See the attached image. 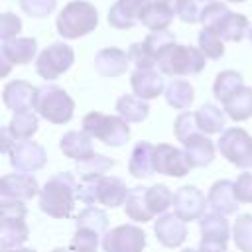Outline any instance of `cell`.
Masks as SVG:
<instances>
[{"mask_svg": "<svg viewBox=\"0 0 252 252\" xmlns=\"http://www.w3.org/2000/svg\"><path fill=\"white\" fill-rule=\"evenodd\" d=\"M79 199V183L71 171L55 173L39 191V209L53 219H69Z\"/></svg>", "mask_w": 252, "mask_h": 252, "instance_id": "6da1fadb", "label": "cell"}, {"mask_svg": "<svg viewBox=\"0 0 252 252\" xmlns=\"http://www.w3.org/2000/svg\"><path fill=\"white\" fill-rule=\"evenodd\" d=\"M98 26V12L87 0H73L69 2L57 16L55 28L63 39H79Z\"/></svg>", "mask_w": 252, "mask_h": 252, "instance_id": "7a4b0ae2", "label": "cell"}, {"mask_svg": "<svg viewBox=\"0 0 252 252\" xmlns=\"http://www.w3.org/2000/svg\"><path fill=\"white\" fill-rule=\"evenodd\" d=\"M130 195V189L126 183L118 177H98V179H89L79 183V201L87 205H104V207H120L126 203Z\"/></svg>", "mask_w": 252, "mask_h": 252, "instance_id": "3957f363", "label": "cell"}, {"mask_svg": "<svg viewBox=\"0 0 252 252\" xmlns=\"http://www.w3.org/2000/svg\"><path fill=\"white\" fill-rule=\"evenodd\" d=\"M83 132H87L91 138H96L102 144L112 148L124 146L130 138V126L122 116L102 114L96 110L83 116Z\"/></svg>", "mask_w": 252, "mask_h": 252, "instance_id": "277c9868", "label": "cell"}, {"mask_svg": "<svg viewBox=\"0 0 252 252\" xmlns=\"http://www.w3.org/2000/svg\"><path fill=\"white\" fill-rule=\"evenodd\" d=\"M0 211H2V224H0V246L2 250L20 248L30 234L26 224V205L18 199H2L0 197Z\"/></svg>", "mask_w": 252, "mask_h": 252, "instance_id": "5b68a950", "label": "cell"}, {"mask_svg": "<svg viewBox=\"0 0 252 252\" xmlns=\"http://www.w3.org/2000/svg\"><path fill=\"white\" fill-rule=\"evenodd\" d=\"M207 57L199 47L191 45H171L158 61V69L161 75L169 77H187V75H197L205 69Z\"/></svg>", "mask_w": 252, "mask_h": 252, "instance_id": "8992f818", "label": "cell"}, {"mask_svg": "<svg viewBox=\"0 0 252 252\" xmlns=\"http://www.w3.org/2000/svg\"><path fill=\"white\" fill-rule=\"evenodd\" d=\"M75 102L73 98L57 85L37 87L35 112L51 124H67L73 118Z\"/></svg>", "mask_w": 252, "mask_h": 252, "instance_id": "52a82bcc", "label": "cell"}, {"mask_svg": "<svg viewBox=\"0 0 252 252\" xmlns=\"http://www.w3.org/2000/svg\"><path fill=\"white\" fill-rule=\"evenodd\" d=\"M217 148L232 165L240 169H252V136L246 130L238 126L222 130Z\"/></svg>", "mask_w": 252, "mask_h": 252, "instance_id": "ba28073f", "label": "cell"}, {"mask_svg": "<svg viewBox=\"0 0 252 252\" xmlns=\"http://www.w3.org/2000/svg\"><path fill=\"white\" fill-rule=\"evenodd\" d=\"M75 61V51L69 43L57 41L47 45L35 59V71L45 81H55L59 75L67 73Z\"/></svg>", "mask_w": 252, "mask_h": 252, "instance_id": "9c48e42d", "label": "cell"}, {"mask_svg": "<svg viewBox=\"0 0 252 252\" xmlns=\"http://www.w3.org/2000/svg\"><path fill=\"white\" fill-rule=\"evenodd\" d=\"M201 228V242H199V252H228V236H230V226L228 220L219 215V213H205L199 220Z\"/></svg>", "mask_w": 252, "mask_h": 252, "instance_id": "30bf717a", "label": "cell"}, {"mask_svg": "<svg viewBox=\"0 0 252 252\" xmlns=\"http://www.w3.org/2000/svg\"><path fill=\"white\" fill-rule=\"evenodd\" d=\"M146 232L136 224H120L102 236L104 252H144Z\"/></svg>", "mask_w": 252, "mask_h": 252, "instance_id": "8fae6325", "label": "cell"}, {"mask_svg": "<svg viewBox=\"0 0 252 252\" xmlns=\"http://www.w3.org/2000/svg\"><path fill=\"white\" fill-rule=\"evenodd\" d=\"M154 167L158 173L169 177H183L193 169L185 150H179L171 144H158L154 150Z\"/></svg>", "mask_w": 252, "mask_h": 252, "instance_id": "7c38bea8", "label": "cell"}, {"mask_svg": "<svg viewBox=\"0 0 252 252\" xmlns=\"http://www.w3.org/2000/svg\"><path fill=\"white\" fill-rule=\"evenodd\" d=\"M47 161V154L41 144L33 140L16 142V146L10 152V163L20 173H33L39 171Z\"/></svg>", "mask_w": 252, "mask_h": 252, "instance_id": "4fadbf2b", "label": "cell"}, {"mask_svg": "<svg viewBox=\"0 0 252 252\" xmlns=\"http://www.w3.org/2000/svg\"><path fill=\"white\" fill-rule=\"evenodd\" d=\"M207 205L209 203H207L205 195L195 185H183L173 193V211L185 222L201 219L205 215Z\"/></svg>", "mask_w": 252, "mask_h": 252, "instance_id": "5bb4252c", "label": "cell"}, {"mask_svg": "<svg viewBox=\"0 0 252 252\" xmlns=\"http://www.w3.org/2000/svg\"><path fill=\"white\" fill-rule=\"evenodd\" d=\"M35 96H37V87L22 79L10 81L2 91V100L10 110H14V114L35 110Z\"/></svg>", "mask_w": 252, "mask_h": 252, "instance_id": "9a60e30c", "label": "cell"}, {"mask_svg": "<svg viewBox=\"0 0 252 252\" xmlns=\"http://www.w3.org/2000/svg\"><path fill=\"white\" fill-rule=\"evenodd\" d=\"M37 179L32 173H8L0 179V197L28 201L39 193Z\"/></svg>", "mask_w": 252, "mask_h": 252, "instance_id": "2e32d148", "label": "cell"}, {"mask_svg": "<svg viewBox=\"0 0 252 252\" xmlns=\"http://www.w3.org/2000/svg\"><path fill=\"white\" fill-rule=\"evenodd\" d=\"M154 232H156V238L159 240V244L165 248H177L187 238L185 220H181L175 213L173 215H161L154 222Z\"/></svg>", "mask_w": 252, "mask_h": 252, "instance_id": "e0dca14e", "label": "cell"}, {"mask_svg": "<svg viewBox=\"0 0 252 252\" xmlns=\"http://www.w3.org/2000/svg\"><path fill=\"white\" fill-rule=\"evenodd\" d=\"M130 85L134 94L142 100H152L159 96L161 93H165V87H167L163 83L161 73H158L156 69H136L130 77Z\"/></svg>", "mask_w": 252, "mask_h": 252, "instance_id": "ac0fdd59", "label": "cell"}, {"mask_svg": "<svg viewBox=\"0 0 252 252\" xmlns=\"http://www.w3.org/2000/svg\"><path fill=\"white\" fill-rule=\"evenodd\" d=\"M207 203L213 209V213H219L222 217L234 215L238 209V199L234 195V181L219 179L213 183L207 195Z\"/></svg>", "mask_w": 252, "mask_h": 252, "instance_id": "d6986e66", "label": "cell"}, {"mask_svg": "<svg viewBox=\"0 0 252 252\" xmlns=\"http://www.w3.org/2000/svg\"><path fill=\"white\" fill-rule=\"evenodd\" d=\"M130 67V57L120 47H104L94 55V71L102 77H120Z\"/></svg>", "mask_w": 252, "mask_h": 252, "instance_id": "ffe728a7", "label": "cell"}, {"mask_svg": "<svg viewBox=\"0 0 252 252\" xmlns=\"http://www.w3.org/2000/svg\"><path fill=\"white\" fill-rule=\"evenodd\" d=\"M59 150L77 163L96 154L93 148V138L83 130H69L67 134H63V138L59 140Z\"/></svg>", "mask_w": 252, "mask_h": 252, "instance_id": "44dd1931", "label": "cell"}, {"mask_svg": "<svg viewBox=\"0 0 252 252\" xmlns=\"http://www.w3.org/2000/svg\"><path fill=\"white\" fill-rule=\"evenodd\" d=\"M37 53V41L33 37H12L2 41L0 55L6 57L12 65H28Z\"/></svg>", "mask_w": 252, "mask_h": 252, "instance_id": "7402d4cb", "label": "cell"}, {"mask_svg": "<svg viewBox=\"0 0 252 252\" xmlns=\"http://www.w3.org/2000/svg\"><path fill=\"white\" fill-rule=\"evenodd\" d=\"M183 148L193 167H207L215 159V144L203 132L189 136L183 142Z\"/></svg>", "mask_w": 252, "mask_h": 252, "instance_id": "603a6c76", "label": "cell"}, {"mask_svg": "<svg viewBox=\"0 0 252 252\" xmlns=\"http://www.w3.org/2000/svg\"><path fill=\"white\" fill-rule=\"evenodd\" d=\"M154 150L156 146H152L150 142H138L130 154V161H128V171L132 177L136 179H146L150 175H154L156 167H154Z\"/></svg>", "mask_w": 252, "mask_h": 252, "instance_id": "cb8c5ba5", "label": "cell"}, {"mask_svg": "<svg viewBox=\"0 0 252 252\" xmlns=\"http://www.w3.org/2000/svg\"><path fill=\"white\" fill-rule=\"evenodd\" d=\"M175 16V10L159 0H152L140 14L138 22L146 28H150L152 32H158V30H167V26L171 24Z\"/></svg>", "mask_w": 252, "mask_h": 252, "instance_id": "d4e9b609", "label": "cell"}, {"mask_svg": "<svg viewBox=\"0 0 252 252\" xmlns=\"http://www.w3.org/2000/svg\"><path fill=\"white\" fill-rule=\"evenodd\" d=\"M146 189H148V187H142V185H140V187H132V189H130V195H128V199H126V203H124L126 215H128L132 220H136V222H148V220L154 219V213H152V209H150V205H148Z\"/></svg>", "mask_w": 252, "mask_h": 252, "instance_id": "484cf974", "label": "cell"}, {"mask_svg": "<svg viewBox=\"0 0 252 252\" xmlns=\"http://www.w3.org/2000/svg\"><path fill=\"white\" fill-rule=\"evenodd\" d=\"M224 112H226V116L232 118L234 122L248 120V118L252 116V89L244 85L240 91H236V93L224 102Z\"/></svg>", "mask_w": 252, "mask_h": 252, "instance_id": "4316f807", "label": "cell"}, {"mask_svg": "<svg viewBox=\"0 0 252 252\" xmlns=\"http://www.w3.org/2000/svg\"><path fill=\"white\" fill-rule=\"evenodd\" d=\"M224 41H240L248 32V18L238 12H228L215 30Z\"/></svg>", "mask_w": 252, "mask_h": 252, "instance_id": "83f0119b", "label": "cell"}, {"mask_svg": "<svg viewBox=\"0 0 252 252\" xmlns=\"http://www.w3.org/2000/svg\"><path fill=\"white\" fill-rule=\"evenodd\" d=\"M116 112L126 122H142L150 114V104L136 94H122L116 100Z\"/></svg>", "mask_w": 252, "mask_h": 252, "instance_id": "f1b7e54d", "label": "cell"}, {"mask_svg": "<svg viewBox=\"0 0 252 252\" xmlns=\"http://www.w3.org/2000/svg\"><path fill=\"white\" fill-rule=\"evenodd\" d=\"M167 104L175 110H185L191 106L193 98H195V93H193V87L191 83L183 81V79H173L167 87H165V93H163Z\"/></svg>", "mask_w": 252, "mask_h": 252, "instance_id": "f546056e", "label": "cell"}, {"mask_svg": "<svg viewBox=\"0 0 252 252\" xmlns=\"http://www.w3.org/2000/svg\"><path fill=\"white\" fill-rule=\"evenodd\" d=\"M112 167H114V159H110L102 154H94L93 158H89L85 161H79L77 167H75V173L79 175L81 181H89V179L104 177V173Z\"/></svg>", "mask_w": 252, "mask_h": 252, "instance_id": "4dcf8cb0", "label": "cell"}, {"mask_svg": "<svg viewBox=\"0 0 252 252\" xmlns=\"http://www.w3.org/2000/svg\"><path fill=\"white\" fill-rule=\"evenodd\" d=\"M244 87L242 83V75L232 71V69H226V71H220L215 79V85H213V94L215 98H219L222 104L236 93Z\"/></svg>", "mask_w": 252, "mask_h": 252, "instance_id": "1f68e13d", "label": "cell"}, {"mask_svg": "<svg viewBox=\"0 0 252 252\" xmlns=\"http://www.w3.org/2000/svg\"><path fill=\"white\" fill-rule=\"evenodd\" d=\"M10 134L14 136L16 142L32 140V136L37 132V114L33 110L30 112H16L8 124Z\"/></svg>", "mask_w": 252, "mask_h": 252, "instance_id": "d6a6232c", "label": "cell"}, {"mask_svg": "<svg viewBox=\"0 0 252 252\" xmlns=\"http://www.w3.org/2000/svg\"><path fill=\"white\" fill-rule=\"evenodd\" d=\"M197 124L203 134H217L224 130V112L215 104H203L197 112Z\"/></svg>", "mask_w": 252, "mask_h": 252, "instance_id": "836d02e7", "label": "cell"}, {"mask_svg": "<svg viewBox=\"0 0 252 252\" xmlns=\"http://www.w3.org/2000/svg\"><path fill=\"white\" fill-rule=\"evenodd\" d=\"M75 222H77V228H91L102 236L106 232V226H108V217L98 207H87L77 215Z\"/></svg>", "mask_w": 252, "mask_h": 252, "instance_id": "e575fe53", "label": "cell"}, {"mask_svg": "<svg viewBox=\"0 0 252 252\" xmlns=\"http://www.w3.org/2000/svg\"><path fill=\"white\" fill-rule=\"evenodd\" d=\"M146 197H148V205H150L154 217L165 213V211L173 205V193H171L169 187L163 185V183H158V185L148 187V189H146Z\"/></svg>", "mask_w": 252, "mask_h": 252, "instance_id": "d590c367", "label": "cell"}, {"mask_svg": "<svg viewBox=\"0 0 252 252\" xmlns=\"http://www.w3.org/2000/svg\"><path fill=\"white\" fill-rule=\"evenodd\" d=\"M199 49L207 59H220L224 55V39L209 28H203L199 32Z\"/></svg>", "mask_w": 252, "mask_h": 252, "instance_id": "8d00e7d4", "label": "cell"}, {"mask_svg": "<svg viewBox=\"0 0 252 252\" xmlns=\"http://www.w3.org/2000/svg\"><path fill=\"white\" fill-rule=\"evenodd\" d=\"M232 240L240 252H252V215H240L234 220Z\"/></svg>", "mask_w": 252, "mask_h": 252, "instance_id": "74e56055", "label": "cell"}, {"mask_svg": "<svg viewBox=\"0 0 252 252\" xmlns=\"http://www.w3.org/2000/svg\"><path fill=\"white\" fill-rule=\"evenodd\" d=\"M146 47L150 49V53L159 61V57L171 47L175 45V35L169 30H158V32H150L144 39Z\"/></svg>", "mask_w": 252, "mask_h": 252, "instance_id": "f35d334b", "label": "cell"}, {"mask_svg": "<svg viewBox=\"0 0 252 252\" xmlns=\"http://www.w3.org/2000/svg\"><path fill=\"white\" fill-rule=\"evenodd\" d=\"M98 238H100V234H96L91 228H77L69 242V248L73 252H96Z\"/></svg>", "mask_w": 252, "mask_h": 252, "instance_id": "ab89813d", "label": "cell"}, {"mask_svg": "<svg viewBox=\"0 0 252 252\" xmlns=\"http://www.w3.org/2000/svg\"><path fill=\"white\" fill-rule=\"evenodd\" d=\"M230 10L222 4V2H217V0H213V2H207L205 4V8H203V12H201V24H203V28H209V30H217V26L222 22V18L228 14Z\"/></svg>", "mask_w": 252, "mask_h": 252, "instance_id": "60d3db41", "label": "cell"}, {"mask_svg": "<svg viewBox=\"0 0 252 252\" xmlns=\"http://www.w3.org/2000/svg\"><path fill=\"white\" fill-rule=\"evenodd\" d=\"M128 57H130V63H134L136 69H156L158 67V59L150 53V49L146 47L144 41L132 43L130 49H128Z\"/></svg>", "mask_w": 252, "mask_h": 252, "instance_id": "b9f144b4", "label": "cell"}, {"mask_svg": "<svg viewBox=\"0 0 252 252\" xmlns=\"http://www.w3.org/2000/svg\"><path fill=\"white\" fill-rule=\"evenodd\" d=\"M173 132H175V138L179 142H185L189 136L199 134L201 130L197 124V114L195 112H181L173 122Z\"/></svg>", "mask_w": 252, "mask_h": 252, "instance_id": "7bdbcfd3", "label": "cell"}, {"mask_svg": "<svg viewBox=\"0 0 252 252\" xmlns=\"http://www.w3.org/2000/svg\"><path fill=\"white\" fill-rule=\"evenodd\" d=\"M57 6V0H20V8L32 18H45Z\"/></svg>", "mask_w": 252, "mask_h": 252, "instance_id": "ee69618b", "label": "cell"}, {"mask_svg": "<svg viewBox=\"0 0 252 252\" xmlns=\"http://www.w3.org/2000/svg\"><path fill=\"white\" fill-rule=\"evenodd\" d=\"M136 22H138V20L132 18V16L120 6L118 0L110 6V10H108V24H110L112 28H116V30H128V28H132Z\"/></svg>", "mask_w": 252, "mask_h": 252, "instance_id": "f6af8a7d", "label": "cell"}, {"mask_svg": "<svg viewBox=\"0 0 252 252\" xmlns=\"http://www.w3.org/2000/svg\"><path fill=\"white\" fill-rule=\"evenodd\" d=\"M201 0H177L175 4V14L185 22V24H195L201 20L203 8H199Z\"/></svg>", "mask_w": 252, "mask_h": 252, "instance_id": "bcb514c9", "label": "cell"}, {"mask_svg": "<svg viewBox=\"0 0 252 252\" xmlns=\"http://www.w3.org/2000/svg\"><path fill=\"white\" fill-rule=\"evenodd\" d=\"M20 32H22V20L12 12H4L0 16V39L8 41L12 37H18Z\"/></svg>", "mask_w": 252, "mask_h": 252, "instance_id": "7dc6e473", "label": "cell"}, {"mask_svg": "<svg viewBox=\"0 0 252 252\" xmlns=\"http://www.w3.org/2000/svg\"><path fill=\"white\" fill-rule=\"evenodd\" d=\"M234 195L238 203H252V173H240L236 177Z\"/></svg>", "mask_w": 252, "mask_h": 252, "instance_id": "c3c4849f", "label": "cell"}, {"mask_svg": "<svg viewBox=\"0 0 252 252\" xmlns=\"http://www.w3.org/2000/svg\"><path fill=\"white\" fill-rule=\"evenodd\" d=\"M120 2V6L132 16V18H140V14H142V10L152 2V0H118Z\"/></svg>", "mask_w": 252, "mask_h": 252, "instance_id": "681fc988", "label": "cell"}, {"mask_svg": "<svg viewBox=\"0 0 252 252\" xmlns=\"http://www.w3.org/2000/svg\"><path fill=\"white\" fill-rule=\"evenodd\" d=\"M0 136H2V152H4V154H10L12 148L16 146V140H14V136L10 134L8 126H4V128L0 130Z\"/></svg>", "mask_w": 252, "mask_h": 252, "instance_id": "f907efd6", "label": "cell"}, {"mask_svg": "<svg viewBox=\"0 0 252 252\" xmlns=\"http://www.w3.org/2000/svg\"><path fill=\"white\" fill-rule=\"evenodd\" d=\"M0 63H2V69H0V77H6V75L10 73V69H12V63H10L6 57H2V55H0Z\"/></svg>", "mask_w": 252, "mask_h": 252, "instance_id": "816d5d0a", "label": "cell"}, {"mask_svg": "<svg viewBox=\"0 0 252 252\" xmlns=\"http://www.w3.org/2000/svg\"><path fill=\"white\" fill-rule=\"evenodd\" d=\"M2 252H35L33 248H8V250H2Z\"/></svg>", "mask_w": 252, "mask_h": 252, "instance_id": "f5cc1de1", "label": "cell"}, {"mask_svg": "<svg viewBox=\"0 0 252 252\" xmlns=\"http://www.w3.org/2000/svg\"><path fill=\"white\" fill-rule=\"evenodd\" d=\"M159 2H163V4H167V6H171L173 10H175V4H177V0H159Z\"/></svg>", "mask_w": 252, "mask_h": 252, "instance_id": "db71d44e", "label": "cell"}, {"mask_svg": "<svg viewBox=\"0 0 252 252\" xmlns=\"http://www.w3.org/2000/svg\"><path fill=\"white\" fill-rule=\"evenodd\" d=\"M181 252H199V250H195V248H185V250H181Z\"/></svg>", "mask_w": 252, "mask_h": 252, "instance_id": "11a10c76", "label": "cell"}, {"mask_svg": "<svg viewBox=\"0 0 252 252\" xmlns=\"http://www.w3.org/2000/svg\"><path fill=\"white\" fill-rule=\"evenodd\" d=\"M51 252H67V250H63V248H53Z\"/></svg>", "mask_w": 252, "mask_h": 252, "instance_id": "9f6ffc18", "label": "cell"}, {"mask_svg": "<svg viewBox=\"0 0 252 252\" xmlns=\"http://www.w3.org/2000/svg\"><path fill=\"white\" fill-rule=\"evenodd\" d=\"M248 39H250V43H252V28H250V32H248Z\"/></svg>", "mask_w": 252, "mask_h": 252, "instance_id": "6f0895ef", "label": "cell"}, {"mask_svg": "<svg viewBox=\"0 0 252 252\" xmlns=\"http://www.w3.org/2000/svg\"><path fill=\"white\" fill-rule=\"evenodd\" d=\"M228 2H246V0H228Z\"/></svg>", "mask_w": 252, "mask_h": 252, "instance_id": "680465c9", "label": "cell"}, {"mask_svg": "<svg viewBox=\"0 0 252 252\" xmlns=\"http://www.w3.org/2000/svg\"><path fill=\"white\" fill-rule=\"evenodd\" d=\"M201 2H213V0H201Z\"/></svg>", "mask_w": 252, "mask_h": 252, "instance_id": "91938a15", "label": "cell"}]
</instances>
